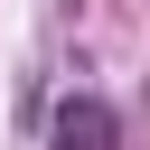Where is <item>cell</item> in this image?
<instances>
[{
    "instance_id": "6da1fadb",
    "label": "cell",
    "mask_w": 150,
    "mask_h": 150,
    "mask_svg": "<svg viewBox=\"0 0 150 150\" xmlns=\"http://www.w3.org/2000/svg\"><path fill=\"white\" fill-rule=\"evenodd\" d=\"M47 150H122V122L103 94H66L56 122H47Z\"/></svg>"
}]
</instances>
